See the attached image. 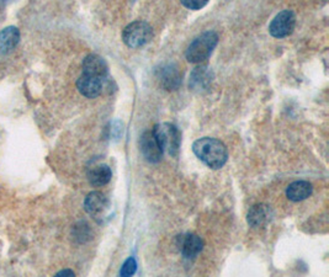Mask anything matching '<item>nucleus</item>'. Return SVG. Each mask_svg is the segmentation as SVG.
Returning a JSON list of instances; mask_svg holds the SVG:
<instances>
[{
	"instance_id": "f257e3e1",
	"label": "nucleus",
	"mask_w": 329,
	"mask_h": 277,
	"mask_svg": "<svg viewBox=\"0 0 329 277\" xmlns=\"http://www.w3.org/2000/svg\"><path fill=\"white\" fill-rule=\"evenodd\" d=\"M196 157L211 169H220L227 163V147L216 138L204 137L192 144Z\"/></svg>"
},
{
	"instance_id": "f03ea898",
	"label": "nucleus",
	"mask_w": 329,
	"mask_h": 277,
	"mask_svg": "<svg viewBox=\"0 0 329 277\" xmlns=\"http://www.w3.org/2000/svg\"><path fill=\"white\" fill-rule=\"evenodd\" d=\"M152 131L163 153H168L171 157L178 155L181 143V133L175 124L159 123L154 126Z\"/></svg>"
},
{
	"instance_id": "7ed1b4c3",
	"label": "nucleus",
	"mask_w": 329,
	"mask_h": 277,
	"mask_svg": "<svg viewBox=\"0 0 329 277\" xmlns=\"http://www.w3.org/2000/svg\"><path fill=\"white\" fill-rule=\"evenodd\" d=\"M218 43V36L214 31H207L196 37L186 49V59L190 63L206 60Z\"/></svg>"
},
{
	"instance_id": "20e7f679",
	"label": "nucleus",
	"mask_w": 329,
	"mask_h": 277,
	"mask_svg": "<svg viewBox=\"0 0 329 277\" xmlns=\"http://www.w3.org/2000/svg\"><path fill=\"white\" fill-rule=\"evenodd\" d=\"M152 38V27L145 21H135L127 25L122 32V41L129 48H140Z\"/></svg>"
},
{
	"instance_id": "39448f33",
	"label": "nucleus",
	"mask_w": 329,
	"mask_h": 277,
	"mask_svg": "<svg viewBox=\"0 0 329 277\" xmlns=\"http://www.w3.org/2000/svg\"><path fill=\"white\" fill-rule=\"evenodd\" d=\"M110 207H111V203L109 198L98 191L90 192L84 201V209L87 213L99 223H102L105 218L109 216Z\"/></svg>"
},
{
	"instance_id": "423d86ee",
	"label": "nucleus",
	"mask_w": 329,
	"mask_h": 277,
	"mask_svg": "<svg viewBox=\"0 0 329 277\" xmlns=\"http://www.w3.org/2000/svg\"><path fill=\"white\" fill-rule=\"evenodd\" d=\"M296 25V16L291 10H284L274 18L269 26L270 35L276 38H283L292 33Z\"/></svg>"
},
{
	"instance_id": "0eeeda50",
	"label": "nucleus",
	"mask_w": 329,
	"mask_h": 277,
	"mask_svg": "<svg viewBox=\"0 0 329 277\" xmlns=\"http://www.w3.org/2000/svg\"><path fill=\"white\" fill-rule=\"evenodd\" d=\"M178 248L186 259H195L204 249V240L193 233H187L178 237Z\"/></svg>"
},
{
	"instance_id": "6e6552de",
	"label": "nucleus",
	"mask_w": 329,
	"mask_h": 277,
	"mask_svg": "<svg viewBox=\"0 0 329 277\" xmlns=\"http://www.w3.org/2000/svg\"><path fill=\"white\" fill-rule=\"evenodd\" d=\"M140 147L143 157H145L149 163H158L162 160L163 152L162 149L159 148L158 143H157L153 131H147L143 133L140 140Z\"/></svg>"
},
{
	"instance_id": "1a4fd4ad",
	"label": "nucleus",
	"mask_w": 329,
	"mask_h": 277,
	"mask_svg": "<svg viewBox=\"0 0 329 277\" xmlns=\"http://www.w3.org/2000/svg\"><path fill=\"white\" fill-rule=\"evenodd\" d=\"M102 80H104L102 78L82 74L77 82V88H78L79 93L84 95L85 98L95 99L102 91V87H104Z\"/></svg>"
},
{
	"instance_id": "9d476101",
	"label": "nucleus",
	"mask_w": 329,
	"mask_h": 277,
	"mask_svg": "<svg viewBox=\"0 0 329 277\" xmlns=\"http://www.w3.org/2000/svg\"><path fill=\"white\" fill-rule=\"evenodd\" d=\"M83 74L104 79L107 74V64L104 58L98 54H89L83 60Z\"/></svg>"
},
{
	"instance_id": "9b49d317",
	"label": "nucleus",
	"mask_w": 329,
	"mask_h": 277,
	"mask_svg": "<svg viewBox=\"0 0 329 277\" xmlns=\"http://www.w3.org/2000/svg\"><path fill=\"white\" fill-rule=\"evenodd\" d=\"M111 177V169L107 164H96L91 166L88 171V180H89L90 185L95 187H101L109 184Z\"/></svg>"
},
{
	"instance_id": "f8f14e48",
	"label": "nucleus",
	"mask_w": 329,
	"mask_h": 277,
	"mask_svg": "<svg viewBox=\"0 0 329 277\" xmlns=\"http://www.w3.org/2000/svg\"><path fill=\"white\" fill-rule=\"evenodd\" d=\"M20 41V31L15 26L7 27L0 32V54H8L15 49Z\"/></svg>"
},
{
	"instance_id": "ddd939ff",
	"label": "nucleus",
	"mask_w": 329,
	"mask_h": 277,
	"mask_svg": "<svg viewBox=\"0 0 329 277\" xmlns=\"http://www.w3.org/2000/svg\"><path fill=\"white\" fill-rule=\"evenodd\" d=\"M312 195V185L308 181H295L286 188L287 198L294 202L303 201Z\"/></svg>"
},
{
	"instance_id": "4468645a",
	"label": "nucleus",
	"mask_w": 329,
	"mask_h": 277,
	"mask_svg": "<svg viewBox=\"0 0 329 277\" xmlns=\"http://www.w3.org/2000/svg\"><path fill=\"white\" fill-rule=\"evenodd\" d=\"M270 220V209L267 204H255L253 206L248 213V223L249 226L261 227Z\"/></svg>"
},
{
	"instance_id": "2eb2a0df",
	"label": "nucleus",
	"mask_w": 329,
	"mask_h": 277,
	"mask_svg": "<svg viewBox=\"0 0 329 277\" xmlns=\"http://www.w3.org/2000/svg\"><path fill=\"white\" fill-rule=\"evenodd\" d=\"M160 82L168 90H174L179 87L180 83V76H179L178 69L174 68L173 65L163 66L160 71Z\"/></svg>"
},
{
	"instance_id": "dca6fc26",
	"label": "nucleus",
	"mask_w": 329,
	"mask_h": 277,
	"mask_svg": "<svg viewBox=\"0 0 329 277\" xmlns=\"http://www.w3.org/2000/svg\"><path fill=\"white\" fill-rule=\"evenodd\" d=\"M89 228L85 223H79L74 227L73 229V235L76 239H78V242L84 243L87 240V238L89 237Z\"/></svg>"
},
{
	"instance_id": "f3484780",
	"label": "nucleus",
	"mask_w": 329,
	"mask_h": 277,
	"mask_svg": "<svg viewBox=\"0 0 329 277\" xmlns=\"http://www.w3.org/2000/svg\"><path fill=\"white\" fill-rule=\"evenodd\" d=\"M137 270V262L136 260H135V257H129V259H127L125 261V264H123L122 268H121L120 271V275L121 276H132L135 272H136Z\"/></svg>"
},
{
	"instance_id": "a211bd4d",
	"label": "nucleus",
	"mask_w": 329,
	"mask_h": 277,
	"mask_svg": "<svg viewBox=\"0 0 329 277\" xmlns=\"http://www.w3.org/2000/svg\"><path fill=\"white\" fill-rule=\"evenodd\" d=\"M181 4L190 10H200L209 3V0H180Z\"/></svg>"
},
{
	"instance_id": "6ab92c4d",
	"label": "nucleus",
	"mask_w": 329,
	"mask_h": 277,
	"mask_svg": "<svg viewBox=\"0 0 329 277\" xmlns=\"http://www.w3.org/2000/svg\"><path fill=\"white\" fill-rule=\"evenodd\" d=\"M74 275H76V273H74L72 270H62L56 273V276H74Z\"/></svg>"
}]
</instances>
